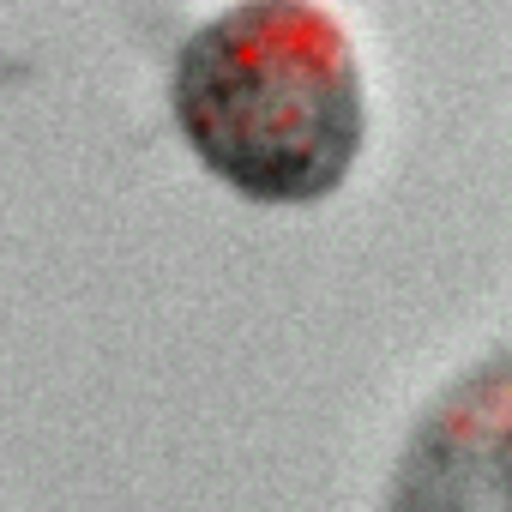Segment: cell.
<instances>
[{
    "instance_id": "7a4b0ae2",
    "label": "cell",
    "mask_w": 512,
    "mask_h": 512,
    "mask_svg": "<svg viewBox=\"0 0 512 512\" xmlns=\"http://www.w3.org/2000/svg\"><path fill=\"white\" fill-rule=\"evenodd\" d=\"M392 512H512V350L470 368L422 416Z\"/></svg>"
},
{
    "instance_id": "6da1fadb",
    "label": "cell",
    "mask_w": 512,
    "mask_h": 512,
    "mask_svg": "<svg viewBox=\"0 0 512 512\" xmlns=\"http://www.w3.org/2000/svg\"><path fill=\"white\" fill-rule=\"evenodd\" d=\"M175 121L199 163L260 205L326 199L362 151V67L314 0H241L175 61Z\"/></svg>"
}]
</instances>
